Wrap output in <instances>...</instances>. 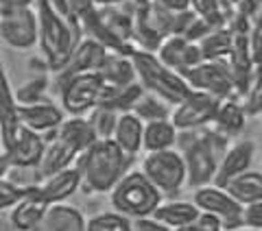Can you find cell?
I'll return each mask as SVG.
<instances>
[{
    "mask_svg": "<svg viewBox=\"0 0 262 231\" xmlns=\"http://www.w3.org/2000/svg\"><path fill=\"white\" fill-rule=\"evenodd\" d=\"M134 157L127 155L114 140H96L77 157L75 166L81 175V188L85 192L105 194L118 186L129 172Z\"/></svg>",
    "mask_w": 262,
    "mask_h": 231,
    "instance_id": "obj_1",
    "label": "cell"
},
{
    "mask_svg": "<svg viewBox=\"0 0 262 231\" xmlns=\"http://www.w3.org/2000/svg\"><path fill=\"white\" fill-rule=\"evenodd\" d=\"M96 133L90 120L83 118V115H70L61 122L59 129H53L44 133V157L39 161V175L44 179L55 175L63 168L75 166V161L81 153L90 148L96 142Z\"/></svg>",
    "mask_w": 262,
    "mask_h": 231,
    "instance_id": "obj_2",
    "label": "cell"
},
{
    "mask_svg": "<svg viewBox=\"0 0 262 231\" xmlns=\"http://www.w3.org/2000/svg\"><path fill=\"white\" fill-rule=\"evenodd\" d=\"M37 24H39V53L48 63L51 74H57L66 63L70 55L83 39V31L72 18H66L59 11H55L46 0H37Z\"/></svg>",
    "mask_w": 262,
    "mask_h": 231,
    "instance_id": "obj_3",
    "label": "cell"
},
{
    "mask_svg": "<svg viewBox=\"0 0 262 231\" xmlns=\"http://www.w3.org/2000/svg\"><path fill=\"white\" fill-rule=\"evenodd\" d=\"M131 59H134L140 85L149 94H155V96H160L162 101H166L170 107L179 105L192 92L182 74L175 72L173 68H168L155 53L136 51L131 55Z\"/></svg>",
    "mask_w": 262,
    "mask_h": 231,
    "instance_id": "obj_4",
    "label": "cell"
},
{
    "mask_svg": "<svg viewBox=\"0 0 262 231\" xmlns=\"http://www.w3.org/2000/svg\"><path fill=\"white\" fill-rule=\"evenodd\" d=\"M114 212L127 218L153 216V212L164 203V194L155 188L142 170H129L110 192Z\"/></svg>",
    "mask_w": 262,
    "mask_h": 231,
    "instance_id": "obj_5",
    "label": "cell"
},
{
    "mask_svg": "<svg viewBox=\"0 0 262 231\" xmlns=\"http://www.w3.org/2000/svg\"><path fill=\"white\" fill-rule=\"evenodd\" d=\"M140 170L164 196L177 194L188 183L186 161H184V155L177 148L146 153Z\"/></svg>",
    "mask_w": 262,
    "mask_h": 231,
    "instance_id": "obj_6",
    "label": "cell"
},
{
    "mask_svg": "<svg viewBox=\"0 0 262 231\" xmlns=\"http://www.w3.org/2000/svg\"><path fill=\"white\" fill-rule=\"evenodd\" d=\"M61 96V109L70 115L90 113L94 107L101 105V96L105 89V81L98 72L77 74L57 85Z\"/></svg>",
    "mask_w": 262,
    "mask_h": 231,
    "instance_id": "obj_7",
    "label": "cell"
},
{
    "mask_svg": "<svg viewBox=\"0 0 262 231\" xmlns=\"http://www.w3.org/2000/svg\"><path fill=\"white\" fill-rule=\"evenodd\" d=\"M192 201L201 214L219 218L223 231H236L245 227V205L236 201L225 188H219L214 183L196 188Z\"/></svg>",
    "mask_w": 262,
    "mask_h": 231,
    "instance_id": "obj_8",
    "label": "cell"
},
{
    "mask_svg": "<svg viewBox=\"0 0 262 231\" xmlns=\"http://www.w3.org/2000/svg\"><path fill=\"white\" fill-rule=\"evenodd\" d=\"M0 37L15 51H29L39 42V24L35 7L0 9Z\"/></svg>",
    "mask_w": 262,
    "mask_h": 231,
    "instance_id": "obj_9",
    "label": "cell"
},
{
    "mask_svg": "<svg viewBox=\"0 0 262 231\" xmlns=\"http://www.w3.org/2000/svg\"><path fill=\"white\" fill-rule=\"evenodd\" d=\"M182 77L194 92H206V94L221 98V101H225V98H238L236 96L234 77H232V70H229L227 59L225 61H201L192 65L190 70H186Z\"/></svg>",
    "mask_w": 262,
    "mask_h": 231,
    "instance_id": "obj_10",
    "label": "cell"
},
{
    "mask_svg": "<svg viewBox=\"0 0 262 231\" xmlns=\"http://www.w3.org/2000/svg\"><path fill=\"white\" fill-rule=\"evenodd\" d=\"M221 105V98L206 94V92H192L188 94L179 105L170 111V122L177 127V131L188 129H203L210 127Z\"/></svg>",
    "mask_w": 262,
    "mask_h": 231,
    "instance_id": "obj_11",
    "label": "cell"
},
{
    "mask_svg": "<svg viewBox=\"0 0 262 231\" xmlns=\"http://www.w3.org/2000/svg\"><path fill=\"white\" fill-rule=\"evenodd\" d=\"M232 33H234V44H232V53L227 57V63H229V70H232V77H234L236 96L243 101L251 89L258 63L251 53L249 31H232Z\"/></svg>",
    "mask_w": 262,
    "mask_h": 231,
    "instance_id": "obj_12",
    "label": "cell"
},
{
    "mask_svg": "<svg viewBox=\"0 0 262 231\" xmlns=\"http://www.w3.org/2000/svg\"><path fill=\"white\" fill-rule=\"evenodd\" d=\"M107 53L110 51L105 46H101L98 42H94V39H90V37H83L81 44L75 48V53L70 55L68 63H66L57 74H53L55 85H61L63 81H68L70 77H77V74L98 72L103 61H105V57H107Z\"/></svg>",
    "mask_w": 262,
    "mask_h": 231,
    "instance_id": "obj_13",
    "label": "cell"
},
{
    "mask_svg": "<svg viewBox=\"0 0 262 231\" xmlns=\"http://www.w3.org/2000/svg\"><path fill=\"white\" fill-rule=\"evenodd\" d=\"M160 59L168 65V68H173L175 72L184 74L186 70H190L192 65L201 63V51H199V44L196 42H190L188 37L184 35H168L164 37L162 46L158 48Z\"/></svg>",
    "mask_w": 262,
    "mask_h": 231,
    "instance_id": "obj_14",
    "label": "cell"
},
{
    "mask_svg": "<svg viewBox=\"0 0 262 231\" xmlns=\"http://www.w3.org/2000/svg\"><path fill=\"white\" fill-rule=\"evenodd\" d=\"M44 148H46V142H44V135L42 133H35L27 127H20L18 135L13 137V142L5 148V155L9 159L11 166H39V161L44 157Z\"/></svg>",
    "mask_w": 262,
    "mask_h": 231,
    "instance_id": "obj_15",
    "label": "cell"
},
{
    "mask_svg": "<svg viewBox=\"0 0 262 231\" xmlns=\"http://www.w3.org/2000/svg\"><path fill=\"white\" fill-rule=\"evenodd\" d=\"M253 155H256V146H253V142H249V140H241V142L229 144L225 155L219 161L214 186L225 188L232 179L241 177L243 172H247L253 164Z\"/></svg>",
    "mask_w": 262,
    "mask_h": 231,
    "instance_id": "obj_16",
    "label": "cell"
},
{
    "mask_svg": "<svg viewBox=\"0 0 262 231\" xmlns=\"http://www.w3.org/2000/svg\"><path fill=\"white\" fill-rule=\"evenodd\" d=\"M48 207H51V203L44 199L39 188L27 190L22 194V199L11 207V214H9L11 227L15 231H33L37 227V222L44 218Z\"/></svg>",
    "mask_w": 262,
    "mask_h": 231,
    "instance_id": "obj_17",
    "label": "cell"
},
{
    "mask_svg": "<svg viewBox=\"0 0 262 231\" xmlns=\"http://www.w3.org/2000/svg\"><path fill=\"white\" fill-rule=\"evenodd\" d=\"M66 111L48 101H39L33 105H18V118L20 127H27L35 133H48L53 129H59L66 120Z\"/></svg>",
    "mask_w": 262,
    "mask_h": 231,
    "instance_id": "obj_18",
    "label": "cell"
},
{
    "mask_svg": "<svg viewBox=\"0 0 262 231\" xmlns=\"http://www.w3.org/2000/svg\"><path fill=\"white\" fill-rule=\"evenodd\" d=\"M20 131V118H18V101L15 92L11 89L9 77L0 59V137H3V151L13 142V137Z\"/></svg>",
    "mask_w": 262,
    "mask_h": 231,
    "instance_id": "obj_19",
    "label": "cell"
},
{
    "mask_svg": "<svg viewBox=\"0 0 262 231\" xmlns=\"http://www.w3.org/2000/svg\"><path fill=\"white\" fill-rule=\"evenodd\" d=\"M37 188L48 203L57 205V203H63V201H68L70 196L77 194V190L81 188V175H79L77 166H70V168L55 172L51 177H46Z\"/></svg>",
    "mask_w": 262,
    "mask_h": 231,
    "instance_id": "obj_20",
    "label": "cell"
},
{
    "mask_svg": "<svg viewBox=\"0 0 262 231\" xmlns=\"http://www.w3.org/2000/svg\"><path fill=\"white\" fill-rule=\"evenodd\" d=\"M33 231H88V220L77 207L66 203L51 205Z\"/></svg>",
    "mask_w": 262,
    "mask_h": 231,
    "instance_id": "obj_21",
    "label": "cell"
},
{
    "mask_svg": "<svg viewBox=\"0 0 262 231\" xmlns=\"http://www.w3.org/2000/svg\"><path fill=\"white\" fill-rule=\"evenodd\" d=\"M245 120H247V111H245L241 98H225V101H221L216 115H214V120H212L210 127L232 140V137L243 133Z\"/></svg>",
    "mask_w": 262,
    "mask_h": 231,
    "instance_id": "obj_22",
    "label": "cell"
},
{
    "mask_svg": "<svg viewBox=\"0 0 262 231\" xmlns=\"http://www.w3.org/2000/svg\"><path fill=\"white\" fill-rule=\"evenodd\" d=\"M112 140L116 142L122 151L131 157H136L138 153L142 151V140H144V122L138 118L136 113H120L118 125L114 129Z\"/></svg>",
    "mask_w": 262,
    "mask_h": 231,
    "instance_id": "obj_23",
    "label": "cell"
},
{
    "mask_svg": "<svg viewBox=\"0 0 262 231\" xmlns=\"http://www.w3.org/2000/svg\"><path fill=\"white\" fill-rule=\"evenodd\" d=\"M98 74L103 77L105 83L114 85V87H127L138 81L136 65H134L131 55H120V53H107Z\"/></svg>",
    "mask_w": 262,
    "mask_h": 231,
    "instance_id": "obj_24",
    "label": "cell"
},
{
    "mask_svg": "<svg viewBox=\"0 0 262 231\" xmlns=\"http://www.w3.org/2000/svg\"><path fill=\"white\" fill-rule=\"evenodd\" d=\"M153 216L162 220L170 229H182L188 227L201 216V210L194 205V201H164L158 210L153 212Z\"/></svg>",
    "mask_w": 262,
    "mask_h": 231,
    "instance_id": "obj_25",
    "label": "cell"
},
{
    "mask_svg": "<svg viewBox=\"0 0 262 231\" xmlns=\"http://www.w3.org/2000/svg\"><path fill=\"white\" fill-rule=\"evenodd\" d=\"M177 127L166 120H153L144 125V140H142V151L153 153V151H168V148L177 146Z\"/></svg>",
    "mask_w": 262,
    "mask_h": 231,
    "instance_id": "obj_26",
    "label": "cell"
},
{
    "mask_svg": "<svg viewBox=\"0 0 262 231\" xmlns=\"http://www.w3.org/2000/svg\"><path fill=\"white\" fill-rule=\"evenodd\" d=\"M225 190L245 207L253 203H262V172H256V170L243 172L241 177L229 181Z\"/></svg>",
    "mask_w": 262,
    "mask_h": 231,
    "instance_id": "obj_27",
    "label": "cell"
},
{
    "mask_svg": "<svg viewBox=\"0 0 262 231\" xmlns=\"http://www.w3.org/2000/svg\"><path fill=\"white\" fill-rule=\"evenodd\" d=\"M232 44H234V33L227 27L210 31L199 42L201 59L203 61H225L229 53H232Z\"/></svg>",
    "mask_w": 262,
    "mask_h": 231,
    "instance_id": "obj_28",
    "label": "cell"
},
{
    "mask_svg": "<svg viewBox=\"0 0 262 231\" xmlns=\"http://www.w3.org/2000/svg\"><path fill=\"white\" fill-rule=\"evenodd\" d=\"M170 111H173V107H170L166 101H162L160 96L149 94V92H144L140 96V101H138L134 105V109H131V113H136L138 118L144 122V125H146V122H153V120H166V118H170Z\"/></svg>",
    "mask_w": 262,
    "mask_h": 231,
    "instance_id": "obj_29",
    "label": "cell"
},
{
    "mask_svg": "<svg viewBox=\"0 0 262 231\" xmlns=\"http://www.w3.org/2000/svg\"><path fill=\"white\" fill-rule=\"evenodd\" d=\"M118 118H120L118 111L110 109V107H101V105L94 107V109L88 113V120H90V125H92L98 140H112L114 129L118 125Z\"/></svg>",
    "mask_w": 262,
    "mask_h": 231,
    "instance_id": "obj_30",
    "label": "cell"
},
{
    "mask_svg": "<svg viewBox=\"0 0 262 231\" xmlns=\"http://www.w3.org/2000/svg\"><path fill=\"white\" fill-rule=\"evenodd\" d=\"M88 231H134V225L118 212H101L88 218Z\"/></svg>",
    "mask_w": 262,
    "mask_h": 231,
    "instance_id": "obj_31",
    "label": "cell"
},
{
    "mask_svg": "<svg viewBox=\"0 0 262 231\" xmlns=\"http://www.w3.org/2000/svg\"><path fill=\"white\" fill-rule=\"evenodd\" d=\"M46 89H48V79H46V77L29 79L22 87L15 89V101H18V105H33V103H39V101H44Z\"/></svg>",
    "mask_w": 262,
    "mask_h": 231,
    "instance_id": "obj_32",
    "label": "cell"
},
{
    "mask_svg": "<svg viewBox=\"0 0 262 231\" xmlns=\"http://www.w3.org/2000/svg\"><path fill=\"white\" fill-rule=\"evenodd\" d=\"M24 192H27V190L18 188L11 179L0 177V210H11L13 205L22 199Z\"/></svg>",
    "mask_w": 262,
    "mask_h": 231,
    "instance_id": "obj_33",
    "label": "cell"
},
{
    "mask_svg": "<svg viewBox=\"0 0 262 231\" xmlns=\"http://www.w3.org/2000/svg\"><path fill=\"white\" fill-rule=\"evenodd\" d=\"M249 42H251V53L258 65H262V7L260 11L253 15L251 29H249Z\"/></svg>",
    "mask_w": 262,
    "mask_h": 231,
    "instance_id": "obj_34",
    "label": "cell"
},
{
    "mask_svg": "<svg viewBox=\"0 0 262 231\" xmlns=\"http://www.w3.org/2000/svg\"><path fill=\"white\" fill-rule=\"evenodd\" d=\"M210 31H214V27H212L208 20H203V18H199V15H194V20L190 22V27L186 29L184 37H188L190 42H196V44H199Z\"/></svg>",
    "mask_w": 262,
    "mask_h": 231,
    "instance_id": "obj_35",
    "label": "cell"
},
{
    "mask_svg": "<svg viewBox=\"0 0 262 231\" xmlns=\"http://www.w3.org/2000/svg\"><path fill=\"white\" fill-rule=\"evenodd\" d=\"M175 231H223L221 227V220L210 216V214H201L199 218H196L192 225L188 227H182V229H175Z\"/></svg>",
    "mask_w": 262,
    "mask_h": 231,
    "instance_id": "obj_36",
    "label": "cell"
},
{
    "mask_svg": "<svg viewBox=\"0 0 262 231\" xmlns=\"http://www.w3.org/2000/svg\"><path fill=\"white\" fill-rule=\"evenodd\" d=\"M134 231H173L170 227H166L162 220H158L155 216H142V218H134L131 220Z\"/></svg>",
    "mask_w": 262,
    "mask_h": 231,
    "instance_id": "obj_37",
    "label": "cell"
},
{
    "mask_svg": "<svg viewBox=\"0 0 262 231\" xmlns=\"http://www.w3.org/2000/svg\"><path fill=\"white\" fill-rule=\"evenodd\" d=\"M245 227L262 231V203H253L245 207Z\"/></svg>",
    "mask_w": 262,
    "mask_h": 231,
    "instance_id": "obj_38",
    "label": "cell"
},
{
    "mask_svg": "<svg viewBox=\"0 0 262 231\" xmlns=\"http://www.w3.org/2000/svg\"><path fill=\"white\" fill-rule=\"evenodd\" d=\"M151 3L164 11H173V13L190 9V0H151Z\"/></svg>",
    "mask_w": 262,
    "mask_h": 231,
    "instance_id": "obj_39",
    "label": "cell"
},
{
    "mask_svg": "<svg viewBox=\"0 0 262 231\" xmlns=\"http://www.w3.org/2000/svg\"><path fill=\"white\" fill-rule=\"evenodd\" d=\"M37 0H0V9H11V7H35Z\"/></svg>",
    "mask_w": 262,
    "mask_h": 231,
    "instance_id": "obj_40",
    "label": "cell"
},
{
    "mask_svg": "<svg viewBox=\"0 0 262 231\" xmlns=\"http://www.w3.org/2000/svg\"><path fill=\"white\" fill-rule=\"evenodd\" d=\"M96 7H101V9H110V7H122L131 3V0H94Z\"/></svg>",
    "mask_w": 262,
    "mask_h": 231,
    "instance_id": "obj_41",
    "label": "cell"
},
{
    "mask_svg": "<svg viewBox=\"0 0 262 231\" xmlns=\"http://www.w3.org/2000/svg\"><path fill=\"white\" fill-rule=\"evenodd\" d=\"M9 168H11V164H9V159H7V155L0 153V177H7Z\"/></svg>",
    "mask_w": 262,
    "mask_h": 231,
    "instance_id": "obj_42",
    "label": "cell"
},
{
    "mask_svg": "<svg viewBox=\"0 0 262 231\" xmlns=\"http://www.w3.org/2000/svg\"><path fill=\"white\" fill-rule=\"evenodd\" d=\"M236 231H260V229H251V227H241V229H236Z\"/></svg>",
    "mask_w": 262,
    "mask_h": 231,
    "instance_id": "obj_43",
    "label": "cell"
},
{
    "mask_svg": "<svg viewBox=\"0 0 262 231\" xmlns=\"http://www.w3.org/2000/svg\"><path fill=\"white\" fill-rule=\"evenodd\" d=\"M258 113H260V115H262V103H260V107H258Z\"/></svg>",
    "mask_w": 262,
    "mask_h": 231,
    "instance_id": "obj_44",
    "label": "cell"
},
{
    "mask_svg": "<svg viewBox=\"0 0 262 231\" xmlns=\"http://www.w3.org/2000/svg\"><path fill=\"white\" fill-rule=\"evenodd\" d=\"M0 146H3V137H0Z\"/></svg>",
    "mask_w": 262,
    "mask_h": 231,
    "instance_id": "obj_45",
    "label": "cell"
}]
</instances>
